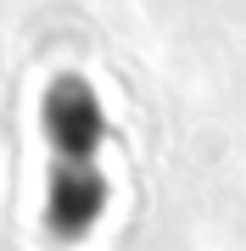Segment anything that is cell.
Segmentation results:
<instances>
[{"label": "cell", "instance_id": "6da1fadb", "mask_svg": "<svg viewBox=\"0 0 246 251\" xmlns=\"http://www.w3.org/2000/svg\"><path fill=\"white\" fill-rule=\"evenodd\" d=\"M45 134H51V206L45 224L56 240H79L101 218L107 179H101V106L79 78H56L45 95Z\"/></svg>", "mask_w": 246, "mask_h": 251}]
</instances>
